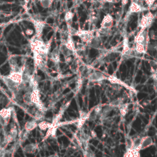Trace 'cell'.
Here are the masks:
<instances>
[{
    "label": "cell",
    "instance_id": "13",
    "mask_svg": "<svg viewBox=\"0 0 157 157\" xmlns=\"http://www.w3.org/2000/svg\"><path fill=\"white\" fill-rule=\"evenodd\" d=\"M60 52L64 56V57H67L68 56H71L72 55H73L74 53V52H72V50H69L64 44V43L62 42L61 44V45L59 47Z\"/></svg>",
    "mask_w": 157,
    "mask_h": 157
},
{
    "label": "cell",
    "instance_id": "5",
    "mask_svg": "<svg viewBox=\"0 0 157 157\" xmlns=\"http://www.w3.org/2000/svg\"><path fill=\"white\" fill-rule=\"evenodd\" d=\"M113 24V18L112 16L109 13L106 14L102 21L101 23V28H106V29H110Z\"/></svg>",
    "mask_w": 157,
    "mask_h": 157
},
{
    "label": "cell",
    "instance_id": "12",
    "mask_svg": "<svg viewBox=\"0 0 157 157\" xmlns=\"http://www.w3.org/2000/svg\"><path fill=\"white\" fill-rule=\"evenodd\" d=\"M59 53H60V50L59 47H56L51 53L50 59L55 64H58L59 61Z\"/></svg>",
    "mask_w": 157,
    "mask_h": 157
},
{
    "label": "cell",
    "instance_id": "9",
    "mask_svg": "<svg viewBox=\"0 0 157 157\" xmlns=\"http://www.w3.org/2000/svg\"><path fill=\"white\" fill-rule=\"evenodd\" d=\"M143 10H144V8L142 6H141L138 2L133 1L131 3L129 6L128 12L130 13H139V12H141Z\"/></svg>",
    "mask_w": 157,
    "mask_h": 157
},
{
    "label": "cell",
    "instance_id": "21",
    "mask_svg": "<svg viewBox=\"0 0 157 157\" xmlns=\"http://www.w3.org/2000/svg\"><path fill=\"white\" fill-rule=\"evenodd\" d=\"M44 112L41 111V110H37L36 113H35V115H34V118L36 121H40L43 117H44Z\"/></svg>",
    "mask_w": 157,
    "mask_h": 157
},
{
    "label": "cell",
    "instance_id": "25",
    "mask_svg": "<svg viewBox=\"0 0 157 157\" xmlns=\"http://www.w3.org/2000/svg\"><path fill=\"white\" fill-rule=\"evenodd\" d=\"M101 111H102V108H101V105H98V106H96V107L94 108V113H95L96 115H101Z\"/></svg>",
    "mask_w": 157,
    "mask_h": 157
},
{
    "label": "cell",
    "instance_id": "10",
    "mask_svg": "<svg viewBox=\"0 0 157 157\" xmlns=\"http://www.w3.org/2000/svg\"><path fill=\"white\" fill-rule=\"evenodd\" d=\"M38 126L37 121H36L35 119L28 121L26 122L25 124V130L30 132L33 131L34 129H35Z\"/></svg>",
    "mask_w": 157,
    "mask_h": 157
},
{
    "label": "cell",
    "instance_id": "2",
    "mask_svg": "<svg viewBox=\"0 0 157 157\" xmlns=\"http://www.w3.org/2000/svg\"><path fill=\"white\" fill-rule=\"evenodd\" d=\"M153 20L154 15L150 12H148L145 15H143L139 25V26L140 28V30H144L150 26L153 23Z\"/></svg>",
    "mask_w": 157,
    "mask_h": 157
},
{
    "label": "cell",
    "instance_id": "7",
    "mask_svg": "<svg viewBox=\"0 0 157 157\" xmlns=\"http://www.w3.org/2000/svg\"><path fill=\"white\" fill-rule=\"evenodd\" d=\"M106 78H107L103 74L98 72H93L88 76V80L90 82H100Z\"/></svg>",
    "mask_w": 157,
    "mask_h": 157
},
{
    "label": "cell",
    "instance_id": "11",
    "mask_svg": "<svg viewBox=\"0 0 157 157\" xmlns=\"http://www.w3.org/2000/svg\"><path fill=\"white\" fill-rule=\"evenodd\" d=\"M152 144H153V140L150 137L146 136V137H142V142H141V144L140 146V150L146 148L151 146Z\"/></svg>",
    "mask_w": 157,
    "mask_h": 157
},
{
    "label": "cell",
    "instance_id": "3",
    "mask_svg": "<svg viewBox=\"0 0 157 157\" xmlns=\"http://www.w3.org/2000/svg\"><path fill=\"white\" fill-rule=\"evenodd\" d=\"M76 36H78L83 42H86V44L94 37L93 31L90 30H77Z\"/></svg>",
    "mask_w": 157,
    "mask_h": 157
},
{
    "label": "cell",
    "instance_id": "18",
    "mask_svg": "<svg viewBox=\"0 0 157 157\" xmlns=\"http://www.w3.org/2000/svg\"><path fill=\"white\" fill-rule=\"evenodd\" d=\"M52 126V123H50L48 121H41L38 123V127L39 128V129L42 131H44L46 130L47 129H48L50 126Z\"/></svg>",
    "mask_w": 157,
    "mask_h": 157
},
{
    "label": "cell",
    "instance_id": "14",
    "mask_svg": "<svg viewBox=\"0 0 157 157\" xmlns=\"http://www.w3.org/2000/svg\"><path fill=\"white\" fill-rule=\"evenodd\" d=\"M31 92L30 91H26V93L24 94V95L22 97V99L23 101V102L25 104L31 106L33 104L32 100H31Z\"/></svg>",
    "mask_w": 157,
    "mask_h": 157
},
{
    "label": "cell",
    "instance_id": "31",
    "mask_svg": "<svg viewBox=\"0 0 157 157\" xmlns=\"http://www.w3.org/2000/svg\"><path fill=\"white\" fill-rule=\"evenodd\" d=\"M156 113H157V110H156Z\"/></svg>",
    "mask_w": 157,
    "mask_h": 157
},
{
    "label": "cell",
    "instance_id": "29",
    "mask_svg": "<svg viewBox=\"0 0 157 157\" xmlns=\"http://www.w3.org/2000/svg\"><path fill=\"white\" fill-rule=\"evenodd\" d=\"M128 0H121V3L122 4V6H125L128 4Z\"/></svg>",
    "mask_w": 157,
    "mask_h": 157
},
{
    "label": "cell",
    "instance_id": "24",
    "mask_svg": "<svg viewBox=\"0 0 157 157\" xmlns=\"http://www.w3.org/2000/svg\"><path fill=\"white\" fill-rule=\"evenodd\" d=\"M52 1L53 0H40V2L44 8H47L51 6Z\"/></svg>",
    "mask_w": 157,
    "mask_h": 157
},
{
    "label": "cell",
    "instance_id": "4",
    "mask_svg": "<svg viewBox=\"0 0 157 157\" xmlns=\"http://www.w3.org/2000/svg\"><path fill=\"white\" fill-rule=\"evenodd\" d=\"M148 41V36L147 34L145 29L140 30L138 33V34H137L134 39L135 43H140V44H144L145 45L147 44Z\"/></svg>",
    "mask_w": 157,
    "mask_h": 157
},
{
    "label": "cell",
    "instance_id": "6",
    "mask_svg": "<svg viewBox=\"0 0 157 157\" xmlns=\"http://www.w3.org/2000/svg\"><path fill=\"white\" fill-rule=\"evenodd\" d=\"M23 72L21 71H10V74L7 76L15 82L20 85L22 82Z\"/></svg>",
    "mask_w": 157,
    "mask_h": 157
},
{
    "label": "cell",
    "instance_id": "28",
    "mask_svg": "<svg viewBox=\"0 0 157 157\" xmlns=\"http://www.w3.org/2000/svg\"><path fill=\"white\" fill-rule=\"evenodd\" d=\"M72 61V58L71 56H68L67 57H65V62L66 63H69Z\"/></svg>",
    "mask_w": 157,
    "mask_h": 157
},
{
    "label": "cell",
    "instance_id": "23",
    "mask_svg": "<svg viewBox=\"0 0 157 157\" xmlns=\"http://www.w3.org/2000/svg\"><path fill=\"white\" fill-rule=\"evenodd\" d=\"M73 17H74L73 12H72L71 11H68L66 13V14L64 15V20H65L66 21L68 22V21H71Z\"/></svg>",
    "mask_w": 157,
    "mask_h": 157
},
{
    "label": "cell",
    "instance_id": "8",
    "mask_svg": "<svg viewBox=\"0 0 157 157\" xmlns=\"http://www.w3.org/2000/svg\"><path fill=\"white\" fill-rule=\"evenodd\" d=\"M34 26L35 28V37H40L43 30V28L45 26L44 22L39 20H35L34 21Z\"/></svg>",
    "mask_w": 157,
    "mask_h": 157
},
{
    "label": "cell",
    "instance_id": "22",
    "mask_svg": "<svg viewBox=\"0 0 157 157\" xmlns=\"http://www.w3.org/2000/svg\"><path fill=\"white\" fill-rule=\"evenodd\" d=\"M132 140L131 137H126V150H130L132 149Z\"/></svg>",
    "mask_w": 157,
    "mask_h": 157
},
{
    "label": "cell",
    "instance_id": "19",
    "mask_svg": "<svg viewBox=\"0 0 157 157\" xmlns=\"http://www.w3.org/2000/svg\"><path fill=\"white\" fill-rule=\"evenodd\" d=\"M135 45H134V49L136 50V52L138 53H145V45L144 44H140V43H135Z\"/></svg>",
    "mask_w": 157,
    "mask_h": 157
},
{
    "label": "cell",
    "instance_id": "20",
    "mask_svg": "<svg viewBox=\"0 0 157 157\" xmlns=\"http://www.w3.org/2000/svg\"><path fill=\"white\" fill-rule=\"evenodd\" d=\"M119 110L120 114L122 117H124L126 115L128 112V104H121L119 107Z\"/></svg>",
    "mask_w": 157,
    "mask_h": 157
},
{
    "label": "cell",
    "instance_id": "30",
    "mask_svg": "<svg viewBox=\"0 0 157 157\" xmlns=\"http://www.w3.org/2000/svg\"><path fill=\"white\" fill-rule=\"evenodd\" d=\"M91 136H92V137H93V138H94V137H96V133H95L94 131H92V132H91Z\"/></svg>",
    "mask_w": 157,
    "mask_h": 157
},
{
    "label": "cell",
    "instance_id": "27",
    "mask_svg": "<svg viewBox=\"0 0 157 157\" xmlns=\"http://www.w3.org/2000/svg\"><path fill=\"white\" fill-rule=\"evenodd\" d=\"M25 33L28 35V36H30V35H32L34 34V30L32 29H29V28H28L26 29L25 31Z\"/></svg>",
    "mask_w": 157,
    "mask_h": 157
},
{
    "label": "cell",
    "instance_id": "16",
    "mask_svg": "<svg viewBox=\"0 0 157 157\" xmlns=\"http://www.w3.org/2000/svg\"><path fill=\"white\" fill-rule=\"evenodd\" d=\"M37 148V145L35 144H29L25 146L23 151L26 153H33Z\"/></svg>",
    "mask_w": 157,
    "mask_h": 157
},
{
    "label": "cell",
    "instance_id": "17",
    "mask_svg": "<svg viewBox=\"0 0 157 157\" xmlns=\"http://www.w3.org/2000/svg\"><path fill=\"white\" fill-rule=\"evenodd\" d=\"M142 137H137L132 140V145L131 150H136L139 151L140 150V146L142 142Z\"/></svg>",
    "mask_w": 157,
    "mask_h": 157
},
{
    "label": "cell",
    "instance_id": "15",
    "mask_svg": "<svg viewBox=\"0 0 157 157\" xmlns=\"http://www.w3.org/2000/svg\"><path fill=\"white\" fill-rule=\"evenodd\" d=\"M9 134L13 137L14 140L17 138L18 136V129L15 123L13 122L10 124V128Z\"/></svg>",
    "mask_w": 157,
    "mask_h": 157
},
{
    "label": "cell",
    "instance_id": "26",
    "mask_svg": "<svg viewBox=\"0 0 157 157\" xmlns=\"http://www.w3.org/2000/svg\"><path fill=\"white\" fill-rule=\"evenodd\" d=\"M156 0H145L146 4L148 6V7H151L155 3Z\"/></svg>",
    "mask_w": 157,
    "mask_h": 157
},
{
    "label": "cell",
    "instance_id": "1",
    "mask_svg": "<svg viewBox=\"0 0 157 157\" xmlns=\"http://www.w3.org/2000/svg\"><path fill=\"white\" fill-rule=\"evenodd\" d=\"M13 108H3L0 110V124L2 127H6L10 121L12 117Z\"/></svg>",
    "mask_w": 157,
    "mask_h": 157
}]
</instances>
